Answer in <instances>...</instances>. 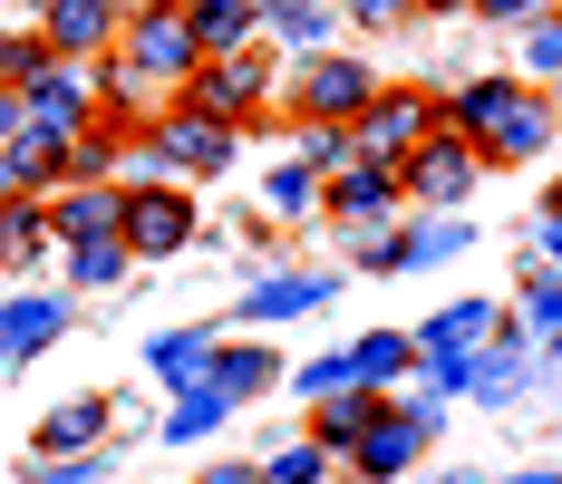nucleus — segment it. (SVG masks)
I'll use <instances>...</instances> for the list:
<instances>
[{
  "label": "nucleus",
  "mask_w": 562,
  "mask_h": 484,
  "mask_svg": "<svg viewBox=\"0 0 562 484\" xmlns=\"http://www.w3.org/2000/svg\"><path fill=\"white\" fill-rule=\"evenodd\" d=\"M262 10H291V0H262Z\"/></svg>",
  "instance_id": "nucleus-46"
},
{
  "label": "nucleus",
  "mask_w": 562,
  "mask_h": 484,
  "mask_svg": "<svg viewBox=\"0 0 562 484\" xmlns=\"http://www.w3.org/2000/svg\"><path fill=\"white\" fill-rule=\"evenodd\" d=\"M116 10H126V0H116Z\"/></svg>",
  "instance_id": "nucleus-47"
},
{
  "label": "nucleus",
  "mask_w": 562,
  "mask_h": 484,
  "mask_svg": "<svg viewBox=\"0 0 562 484\" xmlns=\"http://www.w3.org/2000/svg\"><path fill=\"white\" fill-rule=\"evenodd\" d=\"M40 68H49V40H40V30H10V40H0V88H30Z\"/></svg>",
  "instance_id": "nucleus-34"
},
{
  "label": "nucleus",
  "mask_w": 562,
  "mask_h": 484,
  "mask_svg": "<svg viewBox=\"0 0 562 484\" xmlns=\"http://www.w3.org/2000/svg\"><path fill=\"white\" fill-rule=\"evenodd\" d=\"M204 378L224 387L233 407H252V397H272V387H281V349L262 339V329H243V339H214V369H204Z\"/></svg>",
  "instance_id": "nucleus-18"
},
{
  "label": "nucleus",
  "mask_w": 562,
  "mask_h": 484,
  "mask_svg": "<svg viewBox=\"0 0 562 484\" xmlns=\"http://www.w3.org/2000/svg\"><path fill=\"white\" fill-rule=\"evenodd\" d=\"M20 136V88H0V146Z\"/></svg>",
  "instance_id": "nucleus-42"
},
{
  "label": "nucleus",
  "mask_w": 562,
  "mask_h": 484,
  "mask_svg": "<svg viewBox=\"0 0 562 484\" xmlns=\"http://www.w3.org/2000/svg\"><path fill=\"white\" fill-rule=\"evenodd\" d=\"M359 271H407V233H359Z\"/></svg>",
  "instance_id": "nucleus-38"
},
{
  "label": "nucleus",
  "mask_w": 562,
  "mask_h": 484,
  "mask_svg": "<svg viewBox=\"0 0 562 484\" xmlns=\"http://www.w3.org/2000/svg\"><path fill=\"white\" fill-rule=\"evenodd\" d=\"M456 10H465V0H417V20H456Z\"/></svg>",
  "instance_id": "nucleus-44"
},
{
  "label": "nucleus",
  "mask_w": 562,
  "mask_h": 484,
  "mask_svg": "<svg viewBox=\"0 0 562 484\" xmlns=\"http://www.w3.org/2000/svg\"><path fill=\"white\" fill-rule=\"evenodd\" d=\"M146 126H156V146H166V175H184V184H214V175L243 156V126H224V116H204V108H184V98H166Z\"/></svg>",
  "instance_id": "nucleus-8"
},
{
  "label": "nucleus",
  "mask_w": 562,
  "mask_h": 484,
  "mask_svg": "<svg viewBox=\"0 0 562 484\" xmlns=\"http://www.w3.org/2000/svg\"><path fill=\"white\" fill-rule=\"evenodd\" d=\"M495 329H505V311H495L485 291H465V301H447L437 320H417V359H475Z\"/></svg>",
  "instance_id": "nucleus-17"
},
{
  "label": "nucleus",
  "mask_w": 562,
  "mask_h": 484,
  "mask_svg": "<svg viewBox=\"0 0 562 484\" xmlns=\"http://www.w3.org/2000/svg\"><path fill=\"white\" fill-rule=\"evenodd\" d=\"M116 243H126L136 262H175V252L194 243V204H184V184H175V175L126 184V204H116Z\"/></svg>",
  "instance_id": "nucleus-6"
},
{
  "label": "nucleus",
  "mask_w": 562,
  "mask_h": 484,
  "mask_svg": "<svg viewBox=\"0 0 562 484\" xmlns=\"http://www.w3.org/2000/svg\"><path fill=\"white\" fill-rule=\"evenodd\" d=\"M321 184H330L321 165H311V156H291V165H272V175H262V204H272L281 223H311V214H321Z\"/></svg>",
  "instance_id": "nucleus-27"
},
{
  "label": "nucleus",
  "mask_w": 562,
  "mask_h": 484,
  "mask_svg": "<svg viewBox=\"0 0 562 484\" xmlns=\"http://www.w3.org/2000/svg\"><path fill=\"white\" fill-rule=\"evenodd\" d=\"M349 349H330V359H301V369H281V387H301V397H330V387H349Z\"/></svg>",
  "instance_id": "nucleus-35"
},
{
  "label": "nucleus",
  "mask_w": 562,
  "mask_h": 484,
  "mask_svg": "<svg viewBox=\"0 0 562 484\" xmlns=\"http://www.w3.org/2000/svg\"><path fill=\"white\" fill-rule=\"evenodd\" d=\"M524 378H533V349H524V329H514V311H505V329L465 359V397H485V407H505V397H524Z\"/></svg>",
  "instance_id": "nucleus-19"
},
{
  "label": "nucleus",
  "mask_w": 562,
  "mask_h": 484,
  "mask_svg": "<svg viewBox=\"0 0 562 484\" xmlns=\"http://www.w3.org/2000/svg\"><path fill=\"white\" fill-rule=\"evenodd\" d=\"M437 436H447V397L407 387V397H389V417L349 446V475H359V484H397L417 455H427V446H437Z\"/></svg>",
  "instance_id": "nucleus-3"
},
{
  "label": "nucleus",
  "mask_w": 562,
  "mask_h": 484,
  "mask_svg": "<svg viewBox=\"0 0 562 484\" xmlns=\"http://www.w3.org/2000/svg\"><path fill=\"white\" fill-rule=\"evenodd\" d=\"M10 194H20V175H10V156H0V204H10Z\"/></svg>",
  "instance_id": "nucleus-45"
},
{
  "label": "nucleus",
  "mask_w": 562,
  "mask_h": 484,
  "mask_svg": "<svg viewBox=\"0 0 562 484\" xmlns=\"http://www.w3.org/2000/svg\"><path fill=\"white\" fill-rule=\"evenodd\" d=\"M40 484H98V455H58V465H49Z\"/></svg>",
  "instance_id": "nucleus-39"
},
{
  "label": "nucleus",
  "mask_w": 562,
  "mask_h": 484,
  "mask_svg": "<svg viewBox=\"0 0 562 484\" xmlns=\"http://www.w3.org/2000/svg\"><path fill=\"white\" fill-rule=\"evenodd\" d=\"M20 126L49 136V146H68L78 126H98V78H88V58H49V68L20 88Z\"/></svg>",
  "instance_id": "nucleus-9"
},
{
  "label": "nucleus",
  "mask_w": 562,
  "mask_h": 484,
  "mask_svg": "<svg viewBox=\"0 0 562 484\" xmlns=\"http://www.w3.org/2000/svg\"><path fill=\"white\" fill-rule=\"evenodd\" d=\"M475 175H485V156H475L456 126H427V136L397 156V194H407L417 214H447V204H465V194H475Z\"/></svg>",
  "instance_id": "nucleus-5"
},
{
  "label": "nucleus",
  "mask_w": 562,
  "mask_h": 484,
  "mask_svg": "<svg viewBox=\"0 0 562 484\" xmlns=\"http://www.w3.org/2000/svg\"><path fill=\"white\" fill-rule=\"evenodd\" d=\"M108 427H116V397H58L49 417L30 427V455H40V465H58V455H98Z\"/></svg>",
  "instance_id": "nucleus-13"
},
{
  "label": "nucleus",
  "mask_w": 562,
  "mask_h": 484,
  "mask_svg": "<svg viewBox=\"0 0 562 484\" xmlns=\"http://www.w3.org/2000/svg\"><path fill=\"white\" fill-rule=\"evenodd\" d=\"M116 204H126V184H58L49 194V223H58V243H88V233H116Z\"/></svg>",
  "instance_id": "nucleus-22"
},
{
  "label": "nucleus",
  "mask_w": 562,
  "mask_h": 484,
  "mask_svg": "<svg viewBox=\"0 0 562 484\" xmlns=\"http://www.w3.org/2000/svg\"><path fill=\"white\" fill-rule=\"evenodd\" d=\"M369 98H379V68L359 49H301V68H291V116L301 126H349Z\"/></svg>",
  "instance_id": "nucleus-4"
},
{
  "label": "nucleus",
  "mask_w": 562,
  "mask_h": 484,
  "mask_svg": "<svg viewBox=\"0 0 562 484\" xmlns=\"http://www.w3.org/2000/svg\"><path fill=\"white\" fill-rule=\"evenodd\" d=\"M349 369L369 378V387H397V378L417 369V329H359L349 339Z\"/></svg>",
  "instance_id": "nucleus-26"
},
{
  "label": "nucleus",
  "mask_w": 562,
  "mask_h": 484,
  "mask_svg": "<svg viewBox=\"0 0 562 484\" xmlns=\"http://www.w3.org/2000/svg\"><path fill=\"white\" fill-rule=\"evenodd\" d=\"M175 98L204 108V116H224V126H262V108L281 98V49L272 40H243V49L194 58V78H184Z\"/></svg>",
  "instance_id": "nucleus-2"
},
{
  "label": "nucleus",
  "mask_w": 562,
  "mask_h": 484,
  "mask_svg": "<svg viewBox=\"0 0 562 484\" xmlns=\"http://www.w3.org/2000/svg\"><path fill=\"white\" fill-rule=\"evenodd\" d=\"M389 397H397V387H369V378H349V387H330V397H311V427H301V436H321L330 455H349L359 436L389 417Z\"/></svg>",
  "instance_id": "nucleus-14"
},
{
  "label": "nucleus",
  "mask_w": 562,
  "mask_h": 484,
  "mask_svg": "<svg viewBox=\"0 0 562 484\" xmlns=\"http://www.w3.org/2000/svg\"><path fill=\"white\" fill-rule=\"evenodd\" d=\"M524 78H533V88L562 78V10H533V20H524Z\"/></svg>",
  "instance_id": "nucleus-33"
},
{
  "label": "nucleus",
  "mask_w": 562,
  "mask_h": 484,
  "mask_svg": "<svg viewBox=\"0 0 562 484\" xmlns=\"http://www.w3.org/2000/svg\"><path fill=\"white\" fill-rule=\"evenodd\" d=\"M262 40H272V49H330L339 40V0H291V10H262Z\"/></svg>",
  "instance_id": "nucleus-24"
},
{
  "label": "nucleus",
  "mask_w": 562,
  "mask_h": 484,
  "mask_svg": "<svg viewBox=\"0 0 562 484\" xmlns=\"http://www.w3.org/2000/svg\"><path fill=\"white\" fill-rule=\"evenodd\" d=\"M330 291H339L330 271H272V281H252V291H243V311H233V320H243V329H281V320H311V311H321Z\"/></svg>",
  "instance_id": "nucleus-15"
},
{
  "label": "nucleus",
  "mask_w": 562,
  "mask_h": 484,
  "mask_svg": "<svg viewBox=\"0 0 562 484\" xmlns=\"http://www.w3.org/2000/svg\"><path fill=\"white\" fill-rule=\"evenodd\" d=\"M514 329H524L533 359H562V281L553 271H533V281L514 291Z\"/></svg>",
  "instance_id": "nucleus-23"
},
{
  "label": "nucleus",
  "mask_w": 562,
  "mask_h": 484,
  "mask_svg": "<svg viewBox=\"0 0 562 484\" xmlns=\"http://www.w3.org/2000/svg\"><path fill=\"white\" fill-rule=\"evenodd\" d=\"M330 446H321V436H291V446H272V455H262V484H330Z\"/></svg>",
  "instance_id": "nucleus-32"
},
{
  "label": "nucleus",
  "mask_w": 562,
  "mask_h": 484,
  "mask_svg": "<svg viewBox=\"0 0 562 484\" xmlns=\"http://www.w3.org/2000/svg\"><path fill=\"white\" fill-rule=\"evenodd\" d=\"M301 156L321 165V175H339V165L359 156V146H349V126H311V136H301Z\"/></svg>",
  "instance_id": "nucleus-36"
},
{
  "label": "nucleus",
  "mask_w": 562,
  "mask_h": 484,
  "mask_svg": "<svg viewBox=\"0 0 562 484\" xmlns=\"http://www.w3.org/2000/svg\"><path fill=\"white\" fill-rule=\"evenodd\" d=\"M126 271H136V252H126L116 233H88V243H68V281H78V291H116Z\"/></svg>",
  "instance_id": "nucleus-30"
},
{
  "label": "nucleus",
  "mask_w": 562,
  "mask_h": 484,
  "mask_svg": "<svg viewBox=\"0 0 562 484\" xmlns=\"http://www.w3.org/2000/svg\"><path fill=\"white\" fill-rule=\"evenodd\" d=\"M495 484H562L553 465H524V475H495Z\"/></svg>",
  "instance_id": "nucleus-43"
},
{
  "label": "nucleus",
  "mask_w": 562,
  "mask_h": 484,
  "mask_svg": "<svg viewBox=\"0 0 562 484\" xmlns=\"http://www.w3.org/2000/svg\"><path fill=\"white\" fill-rule=\"evenodd\" d=\"M49 252H58L49 194H10V204H0V271H40Z\"/></svg>",
  "instance_id": "nucleus-20"
},
{
  "label": "nucleus",
  "mask_w": 562,
  "mask_h": 484,
  "mask_svg": "<svg viewBox=\"0 0 562 484\" xmlns=\"http://www.w3.org/2000/svg\"><path fill=\"white\" fill-rule=\"evenodd\" d=\"M194 484H262V465H243V455H224V465H204Z\"/></svg>",
  "instance_id": "nucleus-40"
},
{
  "label": "nucleus",
  "mask_w": 562,
  "mask_h": 484,
  "mask_svg": "<svg viewBox=\"0 0 562 484\" xmlns=\"http://www.w3.org/2000/svg\"><path fill=\"white\" fill-rule=\"evenodd\" d=\"M339 20H359V30H397V20H417V0H339Z\"/></svg>",
  "instance_id": "nucleus-37"
},
{
  "label": "nucleus",
  "mask_w": 562,
  "mask_h": 484,
  "mask_svg": "<svg viewBox=\"0 0 562 484\" xmlns=\"http://www.w3.org/2000/svg\"><path fill=\"white\" fill-rule=\"evenodd\" d=\"M397 204H407V194H397V165H369V156H349L330 184H321V214H339L349 233H389Z\"/></svg>",
  "instance_id": "nucleus-11"
},
{
  "label": "nucleus",
  "mask_w": 562,
  "mask_h": 484,
  "mask_svg": "<svg viewBox=\"0 0 562 484\" xmlns=\"http://www.w3.org/2000/svg\"><path fill=\"white\" fill-rule=\"evenodd\" d=\"M116 30H126L116 0H40V40H49V58H108Z\"/></svg>",
  "instance_id": "nucleus-12"
},
{
  "label": "nucleus",
  "mask_w": 562,
  "mask_h": 484,
  "mask_svg": "<svg viewBox=\"0 0 562 484\" xmlns=\"http://www.w3.org/2000/svg\"><path fill=\"white\" fill-rule=\"evenodd\" d=\"M475 243V223L465 214H437V223H407V271H437V262H456Z\"/></svg>",
  "instance_id": "nucleus-31"
},
{
  "label": "nucleus",
  "mask_w": 562,
  "mask_h": 484,
  "mask_svg": "<svg viewBox=\"0 0 562 484\" xmlns=\"http://www.w3.org/2000/svg\"><path fill=\"white\" fill-rule=\"evenodd\" d=\"M204 369H214V329H156V339H146V378H156V387H204Z\"/></svg>",
  "instance_id": "nucleus-21"
},
{
  "label": "nucleus",
  "mask_w": 562,
  "mask_h": 484,
  "mask_svg": "<svg viewBox=\"0 0 562 484\" xmlns=\"http://www.w3.org/2000/svg\"><path fill=\"white\" fill-rule=\"evenodd\" d=\"M58 329H68V301H58V291H10V301H0V369L58 349Z\"/></svg>",
  "instance_id": "nucleus-16"
},
{
  "label": "nucleus",
  "mask_w": 562,
  "mask_h": 484,
  "mask_svg": "<svg viewBox=\"0 0 562 484\" xmlns=\"http://www.w3.org/2000/svg\"><path fill=\"white\" fill-rule=\"evenodd\" d=\"M184 20H194L204 58H214V49H243V40H262V0H184Z\"/></svg>",
  "instance_id": "nucleus-25"
},
{
  "label": "nucleus",
  "mask_w": 562,
  "mask_h": 484,
  "mask_svg": "<svg viewBox=\"0 0 562 484\" xmlns=\"http://www.w3.org/2000/svg\"><path fill=\"white\" fill-rule=\"evenodd\" d=\"M224 417H233V397L204 378V387H175V407H166V427H156V436H166V446H194V436H214Z\"/></svg>",
  "instance_id": "nucleus-28"
},
{
  "label": "nucleus",
  "mask_w": 562,
  "mask_h": 484,
  "mask_svg": "<svg viewBox=\"0 0 562 484\" xmlns=\"http://www.w3.org/2000/svg\"><path fill=\"white\" fill-rule=\"evenodd\" d=\"M437 126H456L485 165H533L553 146L562 116H553V98H543L533 78H465L447 108H437Z\"/></svg>",
  "instance_id": "nucleus-1"
},
{
  "label": "nucleus",
  "mask_w": 562,
  "mask_h": 484,
  "mask_svg": "<svg viewBox=\"0 0 562 484\" xmlns=\"http://www.w3.org/2000/svg\"><path fill=\"white\" fill-rule=\"evenodd\" d=\"M0 156H10V175H20V194H58V184H68V146L30 136V126H20V136H10Z\"/></svg>",
  "instance_id": "nucleus-29"
},
{
  "label": "nucleus",
  "mask_w": 562,
  "mask_h": 484,
  "mask_svg": "<svg viewBox=\"0 0 562 484\" xmlns=\"http://www.w3.org/2000/svg\"><path fill=\"white\" fill-rule=\"evenodd\" d=\"M533 233H543V262L562 271V194H553V204H543V223H533Z\"/></svg>",
  "instance_id": "nucleus-41"
},
{
  "label": "nucleus",
  "mask_w": 562,
  "mask_h": 484,
  "mask_svg": "<svg viewBox=\"0 0 562 484\" xmlns=\"http://www.w3.org/2000/svg\"><path fill=\"white\" fill-rule=\"evenodd\" d=\"M427 126H437V108H427L417 88H379L369 108L349 116V146H359L369 165H397L407 146H417V136H427Z\"/></svg>",
  "instance_id": "nucleus-10"
},
{
  "label": "nucleus",
  "mask_w": 562,
  "mask_h": 484,
  "mask_svg": "<svg viewBox=\"0 0 562 484\" xmlns=\"http://www.w3.org/2000/svg\"><path fill=\"white\" fill-rule=\"evenodd\" d=\"M116 58H126V68H146L156 88H184V78H194V58H204V40H194L184 0H156V10H126Z\"/></svg>",
  "instance_id": "nucleus-7"
}]
</instances>
